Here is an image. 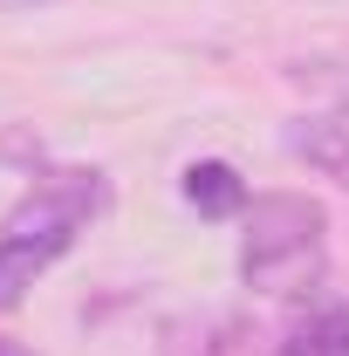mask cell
Segmentation results:
<instances>
[{
	"instance_id": "7",
	"label": "cell",
	"mask_w": 349,
	"mask_h": 356,
	"mask_svg": "<svg viewBox=\"0 0 349 356\" xmlns=\"http://www.w3.org/2000/svg\"><path fill=\"white\" fill-rule=\"evenodd\" d=\"M35 7H55V0H0V14H35Z\"/></svg>"
},
{
	"instance_id": "8",
	"label": "cell",
	"mask_w": 349,
	"mask_h": 356,
	"mask_svg": "<svg viewBox=\"0 0 349 356\" xmlns=\"http://www.w3.org/2000/svg\"><path fill=\"white\" fill-rule=\"evenodd\" d=\"M0 356H28V350H21V343H7V336H0Z\"/></svg>"
},
{
	"instance_id": "4",
	"label": "cell",
	"mask_w": 349,
	"mask_h": 356,
	"mask_svg": "<svg viewBox=\"0 0 349 356\" xmlns=\"http://www.w3.org/2000/svg\"><path fill=\"white\" fill-rule=\"evenodd\" d=\"M281 144H288V158H302L308 172H322L329 185L349 192V103H329L315 117H295Z\"/></svg>"
},
{
	"instance_id": "6",
	"label": "cell",
	"mask_w": 349,
	"mask_h": 356,
	"mask_svg": "<svg viewBox=\"0 0 349 356\" xmlns=\"http://www.w3.org/2000/svg\"><path fill=\"white\" fill-rule=\"evenodd\" d=\"M55 261H62V254L42 247V240H14V233H0V309H14Z\"/></svg>"
},
{
	"instance_id": "3",
	"label": "cell",
	"mask_w": 349,
	"mask_h": 356,
	"mask_svg": "<svg viewBox=\"0 0 349 356\" xmlns=\"http://www.w3.org/2000/svg\"><path fill=\"white\" fill-rule=\"evenodd\" d=\"M274 356H349V302L329 288H308L302 309L281 322Z\"/></svg>"
},
{
	"instance_id": "1",
	"label": "cell",
	"mask_w": 349,
	"mask_h": 356,
	"mask_svg": "<svg viewBox=\"0 0 349 356\" xmlns=\"http://www.w3.org/2000/svg\"><path fill=\"white\" fill-rule=\"evenodd\" d=\"M329 261V213L308 192H261L240 220V281L254 295H308Z\"/></svg>"
},
{
	"instance_id": "2",
	"label": "cell",
	"mask_w": 349,
	"mask_h": 356,
	"mask_svg": "<svg viewBox=\"0 0 349 356\" xmlns=\"http://www.w3.org/2000/svg\"><path fill=\"white\" fill-rule=\"evenodd\" d=\"M103 206H110V178L96 172V165H48V172L28 178V192L14 199V213L0 220V233L42 240V247H55V254H69L76 233H83Z\"/></svg>"
},
{
	"instance_id": "5",
	"label": "cell",
	"mask_w": 349,
	"mask_h": 356,
	"mask_svg": "<svg viewBox=\"0 0 349 356\" xmlns=\"http://www.w3.org/2000/svg\"><path fill=\"white\" fill-rule=\"evenodd\" d=\"M178 192H185V206H192L199 220H247V206H254L247 178L233 172L226 158H192L185 178H178Z\"/></svg>"
}]
</instances>
